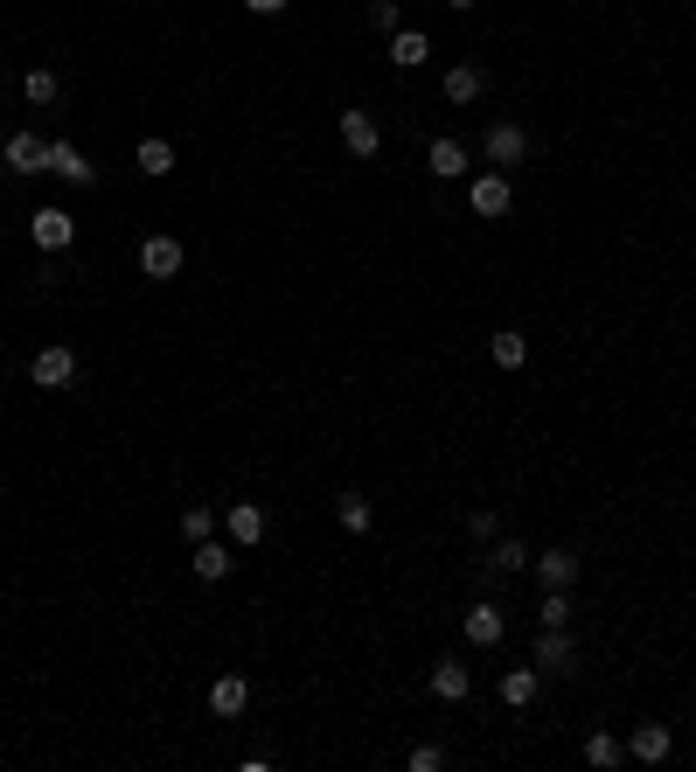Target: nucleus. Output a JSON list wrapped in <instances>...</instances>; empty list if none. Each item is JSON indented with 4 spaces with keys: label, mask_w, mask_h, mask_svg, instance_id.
<instances>
[{
    "label": "nucleus",
    "mask_w": 696,
    "mask_h": 772,
    "mask_svg": "<svg viewBox=\"0 0 696 772\" xmlns=\"http://www.w3.org/2000/svg\"><path fill=\"white\" fill-rule=\"evenodd\" d=\"M28 383H35V390H63V383H78V348H70V342H49V348L28 363Z\"/></svg>",
    "instance_id": "1"
},
{
    "label": "nucleus",
    "mask_w": 696,
    "mask_h": 772,
    "mask_svg": "<svg viewBox=\"0 0 696 772\" xmlns=\"http://www.w3.org/2000/svg\"><path fill=\"white\" fill-rule=\"evenodd\" d=\"M530 543H522V536H495V543H487V563H481V571H487V585H502V578H516V571H530Z\"/></svg>",
    "instance_id": "2"
},
{
    "label": "nucleus",
    "mask_w": 696,
    "mask_h": 772,
    "mask_svg": "<svg viewBox=\"0 0 696 772\" xmlns=\"http://www.w3.org/2000/svg\"><path fill=\"white\" fill-rule=\"evenodd\" d=\"M481 146H487V161H495L502 175H509V167H516L522 154H530V133H522L516 119H495V126H487V140H481Z\"/></svg>",
    "instance_id": "3"
},
{
    "label": "nucleus",
    "mask_w": 696,
    "mask_h": 772,
    "mask_svg": "<svg viewBox=\"0 0 696 772\" xmlns=\"http://www.w3.org/2000/svg\"><path fill=\"white\" fill-rule=\"evenodd\" d=\"M467 202H474V216H509L516 210V181L495 167V175H481L474 188H467Z\"/></svg>",
    "instance_id": "4"
},
{
    "label": "nucleus",
    "mask_w": 696,
    "mask_h": 772,
    "mask_svg": "<svg viewBox=\"0 0 696 772\" xmlns=\"http://www.w3.org/2000/svg\"><path fill=\"white\" fill-rule=\"evenodd\" d=\"M342 146H349L355 161H376V154H384V126H376L369 111L349 105V111H342Z\"/></svg>",
    "instance_id": "5"
},
{
    "label": "nucleus",
    "mask_w": 696,
    "mask_h": 772,
    "mask_svg": "<svg viewBox=\"0 0 696 772\" xmlns=\"http://www.w3.org/2000/svg\"><path fill=\"white\" fill-rule=\"evenodd\" d=\"M28 237L43 244V251H70V244H78V223H70V210H56V202H49V210L28 216Z\"/></svg>",
    "instance_id": "6"
},
{
    "label": "nucleus",
    "mask_w": 696,
    "mask_h": 772,
    "mask_svg": "<svg viewBox=\"0 0 696 772\" xmlns=\"http://www.w3.org/2000/svg\"><path fill=\"white\" fill-rule=\"evenodd\" d=\"M223 530H231L237 550H258V543H266V508H258V501H231V508H223Z\"/></svg>",
    "instance_id": "7"
},
{
    "label": "nucleus",
    "mask_w": 696,
    "mask_h": 772,
    "mask_svg": "<svg viewBox=\"0 0 696 772\" xmlns=\"http://www.w3.org/2000/svg\"><path fill=\"white\" fill-rule=\"evenodd\" d=\"M460 633L474 640V648H495V640L509 633V619H502L495 598H481V606H467V613H460Z\"/></svg>",
    "instance_id": "8"
},
{
    "label": "nucleus",
    "mask_w": 696,
    "mask_h": 772,
    "mask_svg": "<svg viewBox=\"0 0 696 772\" xmlns=\"http://www.w3.org/2000/svg\"><path fill=\"white\" fill-rule=\"evenodd\" d=\"M530 571L543 578V592H571V585H578V557L564 550V543H557V550H536Z\"/></svg>",
    "instance_id": "9"
},
{
    "label": "nucleus",
    "mask_w": 696,
    "mask_h": 772,
    "mask_svg": "<svg viewBox=\"0 0 696 772\" xmlns=\"http://www.w3.org/2000/svg\"><path fill=\"white\" fill-rule=\"evenodd\" d=\"M669 751H675V731H669V724H634V731H627V759L662 765Z\"/></svg>",
    "instance_id": "10"
},
{
    "label": "nucleus",
    "mask_w": 696,
    "mask_h": 772,
    "mask_svg": "<svg viewBox=\"0 0 696 772\" xmlns=\"http://www.w3.org/2000/svg\"><path fill=\"white\" fill-rule=\"evenodd\" d=\"M188 563H196V578L202 585H216V578H231V563H237V543H188Z\"/></svg>",
    "instance_id": "11"
},
{
    "label": "nucleus",
    "mask_w": 696,
    "mask_h": 772,
    "mask_svg": "<svg viewBox=\"0 0 696 772\" xmlns=\"http://www.w3.org/2000/svg\"><path fill=\"white\" fill-rule=\"evenodd\" d=\"M0 154H8L14 175H49V140H43V133H14Z\"/></svg>",
    "instance_id": "12"
},
{
    "label": "nucleus",
    "mask_w": 696,
    "mask_h": 772,
    "mask_svg": "<svg viewBox=\"0 0 696 772\" xmlns=\"http://www.w3.org/2000/svg\"><path fill=\"white\" fill-rule=\"evenodd\" d=\"M530 662H536L543 675H571V627H543Z\"/></svg>",
    "instance_id": "13"
},
{
    "label": "nucleus",
    "mask_w": 696,
    "mask_h": 772,
    "mask_svg": "<svg viewBox=\"0 0 696 772\" xmlns=\"http://www.w3.org/2000/svg\"><path fill=\"white\" fill-rule=\"evenodd\" d=\"M502 703H509V710H530L536 703V696H543V668L530 662V668H502Z\"/></svg>",
    "instance_id": "14"
},
{
    "label": "nucleus",
    "mask_w": 696,
    "mask_h": 772,
    "mask_svg": "<svg viewBox=\"0 0 696 772\" xmlns=\"http://www.w3.org/2000/svg\"><path fill=\"white\" fill-rule=\"evenodd\" d=\"M49 175H63L70 188H91V181H98V167H91L70 140H49Z\"/></svg>",
    "instance_id": "15"
},
{
    "label": "nucleus",
    "mask_w": 696,
    "mask_h": 772,
    "mask_svg": "<svg viewBox=\"0 0 696 772\" xmlns=\"http://www.w3.org/2000/svg\"><path fill=\"white\" fill-rule=\"evenodd\" d=\"M140 272L146 278H175L181 272V237H146L140 244Z\"/></svg>",
    "instance_id": "16"
},
{
    "label": "nucleus",
    "mask_w": 696,
    "mask_h": 772,
    "mask_svg": "<svg viewBox=\"0 0 696 772\" xmlns=\"http://www.w3.org/2000/svg\"><path fill=\"white\" fill-rule=\"evenodd\" d=\"M425 682H432V696H439V703H467L474 675H467V668L453 662V654H446V662H432V675H425Z\"/></svg>",
    "instance_id": "17"
},
{
    "label": "nucleus",
    "mask_w": 696,
    "mask_h": 772,
    "mask_svg": "<svg viewBox=\"0 0 696 772\" xmlns=\"http://www.w3.org/2000/svg\"><path fill=\"white\" fill-rule=\"evenodd\" d=\"M210 710H216V717H244V710H251V682H244V675H216V682H210Z\"/></svg>",
    "instance_id": "18"
},
{
    "label": "nucleus",
    "mask_w": 696,
    "mask_h": 772,
    "mask_svg": "<svg viewBox=\"0 0 696 772\" xmlns=\"http://www.w3.org/2000/svg\"><path fill=\"white\" fill-rule=\"evenodd\" d=\"M439 91H446V98H453V105H474L481 91H487V70H481V63H453V70H446V84H439Z\"/></svg>",
    "instance_id": "19"
},
{
    "label": "nucleus",
    "mask_w": 696,
    "mask_h": 772,
    "mask_svg": "<svg viewBox=\"0 0 696 772\" xmlns=\"http://www.w3.org/2000/svg\"><path fill=\"white\" fill-rule=\"evenodd\" d=\"M425 167H432L439 181H460V175H467V146H460V140H432V146H425Z\"/></svg>",
    "instance_id": "20"
},
{
    "label": "nucleus",
    "mask_w": 696,
    "mask_h": 772,
    "mask_svg": "<svg viewBox=\"0 0 696 772\" xmlns=\"http://www.w3.org/2000/svg\"><path fill=\"white\" fill-rule=\"evenodd\" d=\"M425 56H432V35L425 28H398V35H390V63H398V70H418Z\"/></svg>",
    "instance_id": "21"
},
{
    "label": "nucleus",
    "mask_w": 696,
    "mask_h": 772,
    "mask_svg": "<svg viewBox=\"0 0 696 772\" xmlns=\"http://www.w3.org/2000/svg\"><path fill=\"white\" fill-rule=\"evenodd\" d=\"M133 167H140L146 181H167V175H175V146H167V140H140V154H133Z\"/></svg>",
    "instance_id": "22"
},
{
    "label": "nucleus",
    "mask_w": 696,
    "mask_h": 772,
    "mask_svg": "<svg viewBox=\"0 0 696 772\" xmlns=\"http://www.w3.org/2000/svg\"><path fill=\"white\" fill-rule=\"evenodd\" d=\"M487 355H495V369H522L530 363V334H516V328H502L495 342H487Z\"/></svg>",
    "instance_id": "23"
},
{
    "label": "nucleus",
    "mask_w": 696,
    "mask_h": 772,
    "mask_svg": "<svg viewBox=\"0 0 696 772\" xmlns=\"http://www.w3.org/2000/svg\"><path fill=\"white\" fill-rule=\"evenodd\" d=\"M586 765H599V772H613V765H627V745L613 738V731H592L586 738Z\"/></svg>",
    "instance_id": "24"
},
{
    "label": "nucleus",
    "mask_w": 696,
    "mask_h": 772,
    "mask_svg": "<svg viewBox=\"0 0 696 772\" xmlns=\"http://www.w3.org/2000/svg\"><path fill=\"white\" fill-rule=\"evenodd\" d=\"M334 522H342V530H349V536H369V522H376V508H369L363 495H342V501H334Z\"/></svg>",
    "instance_id": "25"
},
{
    "label": "nucleus",
    "mask_w": 696,
    "mask_h": 772,
    "mask_svg": "<svg viewBox=\"0 0 696 772\" xmlns=\"http://www.w3.org/2000/svg\"><path fill=\"white\" fill-rule=\"evenodd\" d=\"M56 91H63V84H56V70H28V78H22L28 105H56Z\"/></svg>",
    "instance_id": "26"
},
{
    "label": "nucleus",
    "mask_w": 696,
    "mask_h": 772,
    "mask_svg": "<svg viewBox=\"0 0 696 772\" xmlns=\"http://www.w3.org/2000/svg\"><path fill=\"white\" fill-rule=\"evenodd\" d=\"M536 627H571V592H543Z\"/></svg>",
    "instance_id": "27"
},
{
    "label": "nucleus",
    "mask_w": 696,
    "mask_h": 772,
    "mask_svg": "<svg viewBox=\"0 0 696 772\" xmlns=\"http://www.w3.org/2000/svg\"><path fill=\"white\" fill-rule=\"evenodd\" d=\"M210 530H216V515H210V508H181V536H188V543H202Z\"/></svg>",
    "instance_id": "28"
},
{
    "label": "nucleus",
    "mask_w": 696,
    "mask_h": 772,
    "mask_svg": "<svg viewBox=\"0 0 696 772\" xmlns=\"http://www.w3.org/2000/svg\"><path fill=\"white\" fill-rule=\"evenodd\" d=\"M495 530H502L495 508H474V515H467V536H474V543H495Z\"/></svg>",
    "instance_id": "29"
},
{
    "label": "nucleus",
    "mask_w": 696,
    "mask_h": 772,
    "mask_svg": "<svg viewBox=\"0 0 696 772\" xmlns=\"http://www.w3.org/2000/svg\"><path fill=\"white\" fill-rule=\"evenodd\" d=\"M369 22H376V28H390V35H398V28H404V14H398V0H369Z\"/></svg>",
    "instance_id": "30"
},
{
    "label": "nucleus",
    "mask_w": 696,
    "mask_h": 772,
    "mask_svg": "<svg viewBox=\"0 0 696 772\" xmlns=\"http://www.w3.org/2000/svg\"><path fill=\"white\" fill-rule=\"evenodd\" d=\"M404 765H411V772H439V765H446V751H439V745H418Z\"/></svg>",
    "instance_id": "31"
},
{
    "label": "nucleus",
    "mask_w": 696,
    "mask_h": 772,
    "mask_svg": "<svg viewBox=\"0 0 696 772\" xmlns=\"http://www.w3.org/2000/svg\"><path fill=\"white\" fill-rule=\"evenodd\" d=\"M251 14H286V0H244Z\"/></svg>",
    "instance_id": "32"
},
{
    "label": "nucleus",
    "mask_w": 696,
    "mask_h": 772,
    "mask_svg": "<svg viewBox=\"0 0 696 772\" xmlns=\"http://www.w3.org/2000/svg\"><path fill=\"white\" fill-rule=\"evenodd\" d=\"M446 8H453V14H467V8H474V0H446Z\"/></svg>",
    "instance_id": "33"
}]
</instances>
